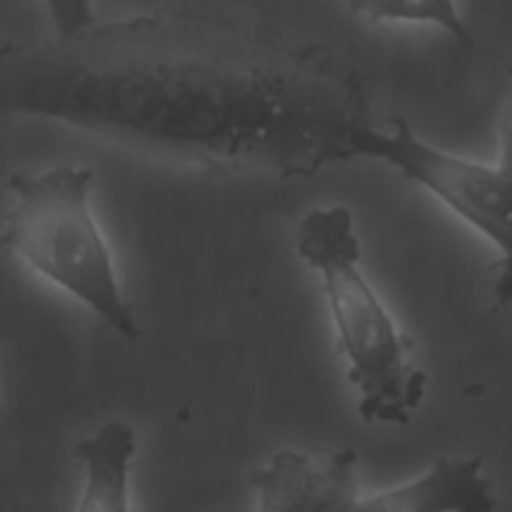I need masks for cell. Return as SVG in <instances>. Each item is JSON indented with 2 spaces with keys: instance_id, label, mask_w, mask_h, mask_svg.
Here are the masks:
<instances>
[{
  "instance_id": "cell-5",
  "label": "cell",
  "mask_w": 512,
  "mask_h": 512,
  "mask_svg": "<svg viewBox=\"0 0 512 512\" xmlns=\"http://www.w3.org/2000/svg\"><path fill=\"white\" fill-rule=\"evenodd\" d=\"M358 453L345 448L318 460L300 450H280L250 473L260 512L358 510Z\"/></svg>"
},
{
  "instance_id": "cell-3",
  "label": "cell",
  "mask_w": 512,
  "mask_h": 512,
  "mask_svg": "<svg viewBox=\"0 0 512 512\" xmlns=\"http://www.w3.org/2000/svg\"><path fill=\"white\" fill-rule=\"evenodd\" d=\"M0 245L30 270L58 285L125 340L140 338L135 308L90 208L93 168L58 165L13 175Z\"/></svg>"
},
{
  "instance_id": "cell-7",
  "label": "cell",
  "mask_w": 512,
  "mask_h": 512,
  "mask_svg": "<svg viewBox=\"0 0 512 512\" xmlns=\"http://www.w3.org/2000/svg\"><path fill=\"white\" fill-rule=\"evenodd\" d=\"M138 453V435L128 423L110 420L78 440L73 458L85 473L80 512H125L130 508L128 475Z\"/></svg>"
},
{
  "instance_id": "cell-10",
  "label": "cell",
  "mask_w": 512,
  "mask_h": 512,
  "mask_svg": "<svg viewBox=\"0 0 512 512\" xmlns=\"http://www.w3.org/2000/svg\"><path fill=\"white\" fill-rule=\"evenodd\" d=\"M508 95L498 118V168L512 175V65H510Z\"/></svg>"
},
{
  "instance_id": "cell-6",
  "label": "cell",
  "mask_w": 512,
  "mask_h": 512,
  "mask_svg": "<svg viewBox=\"0 0 512 512\" xmlns=\"http://www.w3.org/2000/svg\"><path fill=\"white\" fill-rule=\"evenodd\" d=\"M498 500L483 458H440L418 478L360 498L363 512H493Z\"/></svg>"
},
{
  "instance_id": "cell-9",
  "label": "cell",
  "mask_w": 512,
  "mask_h": 512,
  "mask_svg": "<svg viewBox=\"0 0 512 512\" xmlns=\"http://www.w3.org/2000/svg\"><path fill=\"white\" fill-rule=\"evenodd\" d=\"M55 35H73L98 23L93 0H43Z\"/></svg>"
},
{
  "instance_id": "cell-1",
  "label": "cell",
  "mask_w": 512,
  "mask_h": 512,
  "mask_svg": "<svg viewBox=\"0 0 512 512\" xmlns=\"http://www.w3.org/2000/svg\"><path fill=\"white\" fill-rule=\"evenodd\" d=\"M38 118L215 173L315 178L373 123L360 75L320 43L213 8H170L0 45V125Z\"/></svg>"
},
{
  "instance_id": "cell-8",
  "label": "cell",
  "mask_w": 512,
  "mask_h": 512,
  "mask_svg": "<svg viewBox=\"0 0 512 512\" xmlns=\"http://www.w3.org/2000/svg\"><path fill=\"white\" fill-rule=\"evenodd\" d=\"M345 5L370 23H428L460 43H470L458 0H345Z\"/></svg>"
},
{
  "instance_id": "cell-2",
  "label": "cell",
  "mask_w": 512,
  "mask_h": 512,
  "mask_svg": "<svg viewBox=\"0 0 512 512\" xmlns=\"http://www.w3.org/2000/svg\"><path fill=\"white\" fill-rule=\"evenodd\" d=\"M295 250L323 280L348 380L360 395V418L368 425H408L423 405L428 375L410 363L415 340L398 328L365 278L350 208L308 210L295 230Z\"/></svg>"
},
{
  "instance_id": "cell-4",
  "label": "cell",
  "mask_w": 512,
  "mask_h": 512,
  "mask_svg": "<svg viewBox=\"0 0 512 512\" xmlns=\"http://www.w3.org/2000/svg\"><path fill=\"white\" fill-rule=\"evenodd\" d=\"M350 160H380L428 190L445 208L498 248L493 293L498 305L512 303V175L498 165L460 158L420 138L405 118L365 125Z\"/></svg>"
}]
</instances>
